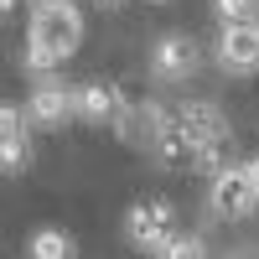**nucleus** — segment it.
Here are the masks:
<instances>
[{
  "label": "nucleus",
  "instance_id": "f257e3e1",
  "mask_svg": "<svg viewBox=\"0 0 259 259\" xmlns=\"http://www.w3.org/2000/svg\"><path fill=\"white\" fill-rule=\"evenodd\" d=\"M26 41L41 52H52L57 62H68L83 47V11L78 6H57V11H31L26 21Z\"/></svg>",
  "mask_w": 259,
  "mask_h": 259
},
{
  "label": "nucleus",
  "instance_id": "f03ea898",
  "mask_svg": "<svg viewBox=\"0 0 259 259\" xmlns=\"http://www.w3.org/2000/svg\"><path fill=\"white\" fill-rule=\"evenodd\" d=\"M202 62H207V52H202V41L192 31H166V36H156V47H150V78L177 89V83L197 78Z\"/></svg>",
  "mask_w": 259,
  "mask_h": 259
},
{
  "label": "nucleus",
  "instance_id": "7ed1b4c3",
  "mask_svg": "<svg viewBox=\"0 0 259 259\" xmlns=\"http://www.w3.org/2000/svg\"><path fill=\"white\" fill-rule=\"evenodd\" d=\"M212 68L223 78H254L259 73V21H233V26H218V41H212Z\"/></svg>",
  "mask_w": 259,
  "mask_h": 259
},
{
  "label": "nucleus",
  "instance_id": "20e7f679",
  "mask_svg": "<svg viewBox=\"0 0 259 259\" xmlns=\"http://www.w3.org/2000/svg\"><path fill=\"white\" fill-rule=\"evenodd\" d=\"M171 124L192 140L197 156H202V150H223L228 135H233V130H228V114H223L212 99H182L177 109H171Z\"/></svg>",
  "mask_w": 259,
  "mask_h": 259
},
{
  "label": "nucleus",
  "instance_id": "39448f33",
  "mask_svg": "<svg viewBox=\"0 0 259 259\" xmlns=\"http://www.w3.org/2000/svg\"><path fill=\"white\" fill-rule=\"evenodd\" d=\"M171 218H177V207H171L166 197H140L135 207L124 212V239L135 244L140 254L156 259V249L171 239V233H177V228H171Z\"/></svg>",
  "mask_w": 259,
  "mask_h": 259
},
{
  "label": "nucleus",
  "instance_id": "423d86ee",
  "mask_svg": "<svg viewBox=\"0 0 259 259\" xmlns=\"http://www.w3.org/2000/svg\"><path fill=\"white\" fill-rule=\"evenodd\" d=\"M21 109H26V124H36V130H62L73 119V83L57 78V73L31 78V99Z\"/></svg>",
  "mask_w": 259,
  "mask_h": 259
},
{
  "label": "nucleus",
  "instance_id": "0eeeda50",
  "mask_svg": "<svg viewBox=\"0 0 259 259\" xmlns=\"http://www.w3.org/2000/svg\"><path fill=\"white\" fill-rule=\"evenodd\" d=\"M207 202H212V212H218V218H249V212L259 207V187L244 177L239 161H223L218 171H212Z\"/></svg>",
  "mask_w": 259,
  "mask_h": 259
},
{
  "label": "nucleus",
  "instance_id": "6e6552de",
  "mask_svg": "<svg viewBox=\"0 0 259 259\" xmlns=\"http://www.w3.org/2000/svg\"><path fill=\"white\" fill-rule=\"evenodd\" d=\"M124 109H130V94L114 89V83H104V78H94V83H73V119L114 130V124L124 119Z\"/></svg>",
  "mask_w": 259,
  "mask_h": 259
},
{
  "label": "nucleus",
  "instance_id": "1a4fd4ad",
  "mask_svg": "<svg viewBox=\"0 0 259 259\" xmlns=\"http://www.w3.org/2000/svg\"><path fill=\"white\" fill-rule=\"evenodd\" d=\"M171 130V109L161 99H130V109H124V119L114 124V135L124 140V145H135V150H156V140Z\"/></svg>",
  "mask_w": 259,
  "mask_h": 259
},
{
  "label": "nucleus",
  "instance_id": "9d476101",
  "mask_svg": "<svg viewBox=\"0 0 259 259\" xmlns=\"http://www.w3.org/2000/svg\"><path fill=\"white\" fill-rule=\"evenodd\" d=\"M26 259H78V244L62 228H36L26 239Z\"/></svg>",
  "mask_w": 259,
  "mask_h": 259
},
{
  "label": "nucleus",
  "instance_id": "9b49d317",
  "mask_svg": "<svg viewBox=\"0 0 259 259\" xmlns=\"http://www.w3.org/2000/svg\"><path fill=\"white\" fill-rule=\"evenodd\" d=\"M31 161H36V140H31V135H11V140H0V171H6V177L31 171Z\"/></svg>",
  "mask_w": 259,
  "mask_h": 259
},
{
  "label": "nucleus",
  "instance_id": "f8f14e48",
  "mask_svg": "<svg viewBox=\"0 0 259 259\" xmlns=\"http://www.w3.org/2000/svg\"><path fill=\"white\" fill-rule=\"evenodd\" d=\"M156 259H207V244H202V233H171L156 249Z\"/></svg>",
  "mask_w": 259,
  "mask_h": 259
},
{
  "label": "nucleus",
  "instance_id": "ddd939ff",
  "mask_svg": "<svg viewBox=\"0 0 259 259\" xmlns=\"http://www.w3.org/2000/svg\"><path fill=\"white\" fill-rule=\"evenodd\" d=\"M212 16H218V26H233V21H259V0H212Z\"/></svg>",
  "mask_w": 259,
  "mask_h": 259
},
{
  "label": "nucleus",
  "instance_id": "4468645a",
  "mask_svg": "<svg viewBox=\"0 0 259 259\" xmlns=\"http://www.w3.org/2000/svg\"><path fill=\"white\" fill-rule=\"evenodd\" d=\"M21 68H26L31 78H47V73H57V68H62V62H57L52 52H41V47H31V41H26V52H21Z\"/></svg>",
  "mask_w": 259,
  "mask_h": 259
},
{
  "label": "nucleus",
  "instance_id": "2eb2a0df",
  "mask_svg": "<svg viewBox=\"0 0 259 259\" xmlns=\"http://www.w3.org/2000/svg\"><path fill=\"white\" fill-rule=\"evenodd\" d=\"M11 135H31L26 109H21V104H0V140H11Z\"/></svg>",
  "mask_w": 259,
  "mask_h": 259
},
{
  "label": "nucleus",
  "instance_id": "dca6fc26",
  "mask_svg": "<svg viewBox=\"0 0 259 259\" xmlns=\"http://www.w3.org/2000/svg\"><path fill=\"white\" fill-rule=\"evenodd\" d=\"M239 166H244V177H249V182L259 187V156H254V161H239Z\"/></svg>",
  "mask_w": 259,
  "mask_h": 259
},
{
  "label": "nucleus",
  "instance_id": "f3484780",
  "mask_svg": "<svg viewBox=\"0 0 259 259\" xmlns=\"http://www.w3.org/2000/svg\"><path fill=\"white\" fill-rule=\"evenodd\" d=\"M16 6H21V0H0V21H6V16H16Z\"/></svg>",
  "mask_w": 259,
  "mask_h": 259
},
{
  "label": "nucleus",
  "instance_id": "a211bd4d",
  "mask_svg": "<svg viewBox=\"0 0 259 259\" xmlns=\"http://www.w3.org/2000/svg\"><path fill=\"white\" fill-rule=\"evenodd\" d=\"M94 6H104V11H119V6H124V0H94Z\"/></svg>",
  "mask_w": 259,
  "mask_h": 259
},
{
  "label": "nucleus",
  "instance_id": "6ab92c4d",
  "mask_svg": "<svg viewBox=\"0 0 259 259\" xmlns=\"http://www.w3.org/2000/svg\"><path fill=\"white\" fill-rule=\"evenodd\" d=\"M223 259H259V254H239V249H233V254H223Z\"/></svg>",
  "mask_w": 259,
  "mask_h": 259
},
{
  "label": "nucleus",
  "instance_id": "aec40b11",
  "mask_svg": "<svg viewBox=\"0 0 259 259\" xmlns=\"http://www.w3.org/2000/svg\"><path fill=\"white\" fill-rule=\"evenodd\" d=\"M156 6H166V0H156Z\"/></svg>",
  "mask_w": 259,
  "mask_h": 259
}]
</instances>
